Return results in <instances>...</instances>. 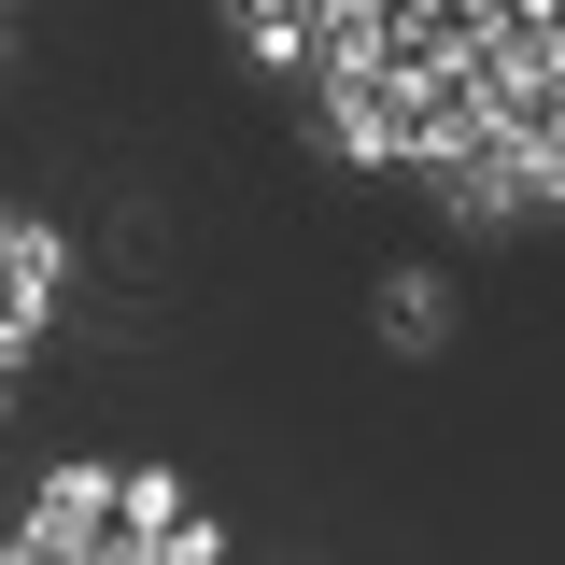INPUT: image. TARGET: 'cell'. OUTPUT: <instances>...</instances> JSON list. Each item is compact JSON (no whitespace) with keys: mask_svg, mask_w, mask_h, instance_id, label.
<instances>
[{"mask_svg":"<svg viewBox=\"0 0 565 565\" xmlns=\"http://www.w3.org/2000/svg\"><path fill=\"white\" fill-rule=\"evenodd\" d=\"M226 14H241V43H255V57L297 71V43H311V14H326V0H226Z\"/></svg>","mask_w":565,"mask_h":565,"instance_id":"1","label":"cell"},{"mask_svg":"<svg viewBox=\"0 0 565 565\" xmlns=\"http://www.w3.org/2000/svg\"><path fill=\"white\" fill-rule=\"evenodd\" d=\"M438 311H452V297H438V269H411V282H396V297H382V326H396V340H438Z\"/></svg>","mask_w":565,"mask_h":565,"instance_id":"2","label":"cell"},{"mask_svg":"<svg viewBox=\"0 0 565 565\" xmlns=\"http://www.w3.org/2000/svg\"><path fill=\"white\" fill-rule=\"evenodd\" d=\"M141 565H226V537H212L199 509H184V523H170V537H156V552H141Z\"/></svg>","mask_w":565,"mask_h":565,"instance_id":"3","label":"cell"},{"mask_svg":"<svg viewBox=\"0 0 565 565\" xmlns=\"http://www.w3.org/2000/svg\"><path fill=\"white\" fill-rule=\"evenodd\" d=\"M0 396H14V382H0Z\"/></svg>","mask_w":565,"mask_h":565,"instance_id":"4","label":"cell"}]
</instances>
